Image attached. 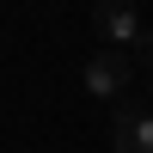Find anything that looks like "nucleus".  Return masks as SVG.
Masks as SVG:
<instances>
[{"instance_id": "1", "label": "nucleus", "mask_w": 153, "mask_h": 153, "mask_svg": "<svg viewBox=\"0 0 153 153\" xmlns=\"http://www.w3.org/2000/svg\"><path fill=\"white\" fill-rule=\"evenodd\" d=\"M129 80H135V55L129 49H98V55H86V92L92 98H117L123 104Z\"/></svg>"}, {"instance_id": "2", "label": "nucleus", "mask_w": 153, "mask_h": 153, "mask_svg": "<svg viewBox=\"0 0 153 153\" xmlns=\"http://www.w3.org/2000/svg\"><path fill=\"white\" fill-rule=\"evenodd\" d=\"M110 153H153V110L141 98H123L110 117Z\"/></svg>"}, {"instance_id": "3", "label": "nucleus", "mask_w": 153, "mask_h": 153, "mask_svg": "<svg viewBox=\"0 0 153 153\" xmlns=\"http://www.w3.org/2000/svg\"><path fill=\"white\" fill-rule=\"evenodd\" d=\"M92 25H98V37H104L110 49H123V43H141V12H135V0H92Z\"/></svg>"}, {"instance_id": "4", "label": "nucleus", "mask_w": 153, "mask_h": 153, "mask_svg": "<svg viewBox=\"0 0 153 153\" xmlns=\"http://www.w3.org/2000/svg\"><path fill=\"white\" fill-rule=\"evenodd\" d=\"M135 61H141V68H153V31H141V43H135Z\"/></svg>"}]
</instances>
